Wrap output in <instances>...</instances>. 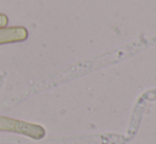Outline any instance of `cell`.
<instances>
[{"mask_svg": "<svg viewBox=\"0 0 156 144\" xmlns=\"http://www.w3.org/2000/svg\"><path fill=\"white\" fill-rule=\"evenodd\" d=\"M28 38V31L23 27L0 28V45L23 41Z\"/></svg>", "mask_w": 156, "mask_h": 144, "instance_id": "cell-2", "label": "cell"}, {"mask_svg": "<svg viewBox=\"0 0 156 144\" xmlns=\"http://www.w3.org/2000/svg\"><path fill=\"white\" fill-rule=\"evenodd\" d=\"M0 129L19 132L36 139H41L45 135L44 128L39 125H34V124L8 119V118H0Z\"/></svg>", "mask_w": 156, "mask_h": 144, "instance_id": "cell-1", "label": "cell"}, {"mask_svg": "<svg viewBox=\"0 0 156 144\" xmlns=\"http://www.w3.org/2000/svg\"><path fill=\"white\" fill-rule=\"evenodd\" d=\"M9 19L4 14H0V28H4L8 26Z\"/></svg>", "mask_w": 156, "mask_h": 144, "instance_id": "cell-3", "label": "cell"}]
</instances>
